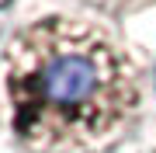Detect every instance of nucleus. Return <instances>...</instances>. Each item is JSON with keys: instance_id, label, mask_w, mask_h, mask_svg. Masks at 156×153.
<instances>
[{"instance_id": "f257e3e1", "label": "nucleus", "mask_w": 156, "mask_h": 153, "mask_svg": "<svg viewBox=\"0 0 156 153\" xmlns=\"http://www.w3.org/2000/svg\"><path fill=\"white\" fill-rule=\"evenodd\" d=\"M14 136L35 153H90L118 136L139 108L132 59L101 28L42 17L4 52Z\"/></svg>"}, {"instance_id": "f03ea898", "label": "nucleus", "mask_w": 156, "mask_h": 153, "mask_svg": "<svg viewBox=\"0 0 156 153\" xmlns=\"http://www.w3.org/2000/svg\"><path fill=\"white\" fill-rule=\"evenodd\" d=\"M90 4H101V7H128V4H139V0H90Z\"/></svg>"}]
</instances>
